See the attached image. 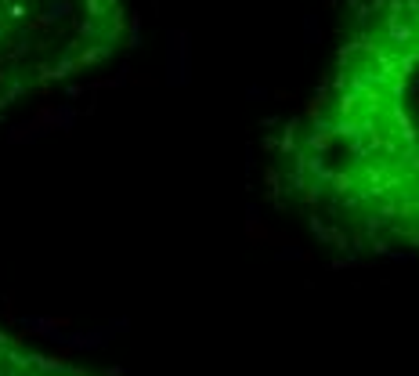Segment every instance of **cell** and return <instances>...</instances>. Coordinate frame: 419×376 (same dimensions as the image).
Instances as JSON below:
<instances>
[{
	"instance_id": "1",
	"label": "cell",
	"mask_w": 419,
	"mask_h": 376,
	"mask_svg": "<svg viewBox=\"0 0 419 376\" xmlns=\"http://www.w3.org/2000/svg\"><path fill=\"white\" fill-rule=\"evenodd\" d=\"M264 156L315 239L419 261V0H340L318 80Z\"/></svg>"
},
{
	"instance_id": "2",
	"label": "cell",
	"mask_w": 419,
	"mask_h": 376,
	"mask_svg": "<svg viewBox=\"0 0 419 376\" xmlns=\"http://www.w3.org/2000/svg\"><path fill=\"white\" fill-rule=\"evenodd\" d=\"M131 37V0H0V116L109 66Z\"/></svg>"
},
{
	"instance_id": "3",
	"label": "cell",
	"mask_w": 419,
	"mask_h": 376,
	"mask_svg": "<svg viewBox=\"0 0 419 376\" xmlns=\"http://www.w3.org/2000/svg\"><path fill=\"white\" fill-rule=\"evenodd\" d=\"M0 376H102L66 355L44 351L0 319Z\"/></svg>"
}]
</instances>
